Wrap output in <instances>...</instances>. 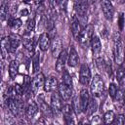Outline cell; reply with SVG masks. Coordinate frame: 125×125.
<instances>
[{
  "label": "cell",
  "mask_w": 125,
  "mask_h": 125,
  "mask_svg": "<svg viewBox=\"0 0 125 125\" xmlns=\"http://www.w3.org/2000/svg\"><path fill=\"white\" fill-rule=\"evenodd\" d=\"M113 54H114V61H115L116 63H118V65L124 62V59H125V47H124V41L120 37L114 40Z\"/></svg>",
  "instance_id": "obj_1"
},
{
  "label": "cell",
  "mask_w": 125,
  "mask_h": 125,
  "mask_svg": "<svg viewBox=\"0 0 125 125\" xmlns=\"http://www.w3.org/2000/svg\"><path fill=\"white\" fill-rule=\"evenodd\" d=\"M104 80L103 78L99 75V74H96L93 78H92V81H91V86H90V89H91V92H92V95L94 97H99L102 95L103 91H104Z\"/></svg>",
  "instance_id": "obj_2"
},
{
  "label": "cell",
  "mask_w": 125,
  "mask_h": 125,
  "mask_svg": "<svg viewBox=\"0 0 125 125\" xmlns=\"http://www.w3.org/2000/svg\"><path fill=\"white\" fill-rule=\"evenodd\" d=\"M94 36V25L93 24H88L85 28H83V30L81 31L79 38H78V42L85 47L89 41H91L92 37Z\"/></svg>",
  "instance_id": "obj_3"
},
{
  "label": "cell",
  "mask_w": 125,
  "mask_h": 125,
  "mask_svg": "<svg viewBox=\"0 0 125 125\" xmlns=\"http://www.w3.org/2000/svg\"><path fill=\"white\" fill-rule=\"evenodd\" d=\"M92 81V74H91V70L89 68V66L86 63H83L80 66V70H79V82L82 85H88L90 84Z\"/></svg>",
  "instance_id": "obj_4"
},
{
  "label": "cell",
  "mask_w": 125,
  "mask_h": 125,
  "mask_svg": "<svg viewBox=\"0 0 125 125\" xmlns=\"http://www.w3.org/2000/svg\"><path fill=\"white\" fill-rule=\"evenodd\" d=\"M45 76L42 72H38L37 74H35L33 76V78L31 79V83H30V92L35 94L37 93V91L42 87L44 86V83H45Z\"/></svg>",
  "instance_id": "obj_5"
},
{
  "label": "cell",
  "mask_w": 125,
  "mask_h": 125,
  "mask_svg": "<svg viewBox=\"0 0 125 125\" xmlns=\"http://www.w3.org/2000/svg\"><path fill=\"white\" fill-rule=\"evenodd\" d=\"M90 99L91 98H90L89 91L87 89L81 90V92L79 94V100H78V106H79L80 111L86 112V109H87L88 104L90 102Z\"/></svg>",
  "instance_id": "obj_6"
},
{
  "label": "cell",
  "mask_w": 125,
  "mask_h": 125,
  "mask_svg": "<svg viewBox=\"0 0 125 125\" xmlns=\"http://www.w3.org/2000/svg\"><path fill=\"white\" fill-rule=\"evenodd\" d=\"M37 101H38V104H39V108L41 110V112L43 113V115H45L46 117H52L53 116V109L51 107V105H49L45 100H44V95L43 94H39L38 98H37Z\"/></svg>",
  "instance_id": "obj_7"
},
{
  "label": "cell",
  "mask_w": 125,
  "mask_h": 125,
  "mask_svg": "<svg viewBox=\"0 0 125 125\" xmlns=\"http://www.w3.org/2000/svg\"><path fill=\"white\" fill-rule=\"evenodd\" d=\"M101 7H102V11L104 13V18L107 21H112L113 16H114V8L111 2L107 0H104L101 3Z\"/></svg>",
  "instance_id": "obj_8"
},
{
  "label": "cell",
  "mask_w": 125,
  "mask_h": 125,
  "mask_svg": "<svg viewBox=\"0 0 125 125\" xmlns=\"http://www.w3.org/2000/svg\"><path fill=\"white\" fill-rule=\"evenodd\" d=\"M67 59H68V52L67 50L63 49L59 55V57L57 58V62H56L55 67L58 72H62L64 70V65L67 62Z\"/></svg>",
  "instance_id": "obj_9"
},
{
  "label": "cell",
  "mask_w": 125,
  "mask_h": 125,
  "mask_svg": "<svg viewBox=\"0 0 125 125\" xmlns=\"http://www.w3.org/2000/svg\"><path fill=\"white\" fill-rule=\"evenodd\" d=\"M70 29L72 32V35L74 37V39L78 40L79 35L81 33V31L83 30V27L80 23V21L78 20V18L76 16H73L71 18V21H70Z\"/></svg>",
  "instance_id": "obj_10"
},
{
  "label": "cell",
  "mask_w": 125,
  "mask_h": 125,
  "mask_svg": "<svg viewBox=\"0 0 125 125\" xmlns=\"http://www.w3.org/2000/svg\"><path fill=\"white\" fill-rule=\"evenodd\" d=\"M58 91H59V95L61 96L62 101H69L70 100V98L72 96V87L62 82L61 84H59Z\"/></svg>",
  "instance_id": "obj_11"
},
{
  "label": "cell",
  "mask_w": 125,
  "mask_h": 125,
  "mask_svg": "<svg viewBox=\"0 0 125 125\" xmlns=\"http://www.w3.org/2000/svg\"><path fill=\"white\" fill-rule=\"evenodd\" d=\"M62 99L59 95V93H53L51 95V107L54 112H60L62 111Z\"/></svg>",
  "instance_id": "obj_12"
},
{
  "label": "cell",
  "mask_w": 125,
  "mask_h": 125,
  "mask_svg": "<svg viewBox=\"0 0 125 125\" xmlns=\"http://www.w3.org/2000/svg\"><path fill=\"white\" fill-rule=\"evenodd\" d=\"M44 90L45 92H53L55 91L58 87H59V82H58V78L54 75H50L45 79V83H44Z\"/></svg>",
  "instance_id": "obj_13"
},
{
  "label": "cell",
  "mask_w": 125,
  "mask_h": 125,
  "mask_svg": "<svg viewBox=\"0 0 125 125\" xmlns=\"http://www.w3.org/2000/svg\"><path fill=\"white\" fill-rule=\"evenodd\" d=\"M39 48L41 51H47L51 46V38L47 32H43L40 34L38 39Z\"/></svg>",
  "instance_id": "obj_14"
},
{
  "label": "cell",
  "mask_w": 125,
  "mask_h": 125,
  "mask_svg": "<svg viewBox=\"0 0 125 125\" xmlns=\"http://www.w3.org/2000/svg\"><path fill=\"white\" fill-rule=\"evenodd\" d=\"M51 51L54 57H59V55L61 54V52L62 51V41L59 37H55L53 38L52 42H51Z\"/></svg>",
  "instance_id": "obj_15"
},
{
  "label": "cell",
  "mask_w": 125,
  "mask_h": 125,
  "mask_svg": "<svg viewBox=\"0 0 125 125\" xmlns=\"http://www.w3.org/2000/svg\"><path fill=\"white\" fill-rule=\"evenodd\" d=\"M74 9L78 17L84 18L87 14V9H88V3L86 1H78L74 3Z\"/></svg>",
  "instance_id": "obj_16"
},
{
  "label": "cell",
  "mask_w": 125,
  "mask_h": 125,
  "mask_svg": "<svg viewBox=\"0 0 125 125\" xmlns=\"http://www.w3.org/2000/svg\"><path fill=\"white\" fill-rule=\"evenodd\" d=\"M79 62V57H78V53L75 50V48L73 46H70V51L68 53V59H67V63L69 66H76L77 63Z\"/></svg>",
  "instance_id": "obj_17"
},
{
  "label": "cell",
  "mask_w": 125,
  "mask_h": 125,
  "mask_svg": "<svg viewBox=\"0 0 125 125\" xmlns=\"http://www.w3.org/2000/svg\"><path fill=\"white\" fill-rule=\"evenodd\" d=\"M91 43V48H92V52L94 55H99L102 51V42L99 36L94 35L90 41Z\"/></svg>",
  "instance_id": "obj_18"
},
{
  "label": "cell",
  "mask_w": 125,
  "mask_h": 125,
  "mask_svg": "<svg viewBox=\"0 0 125 125\" xmlns=\"http://www.w3.org/2000/svg\"><path fill=\"white\" fill-rule=\"evenodd\" d=\"M9 41H10V52L15 53L16 50L19 48L20 43H21V38L18 34L12 33L9 35Z\"/></svg>",
  "instance_id": "obj_19"
},
{
  "label": "cell",
  "mask_w": 125,
  "mask_h": 125,
  "mask_svg": "<svg viewBox=\"0 0 125 125\" xmlns=\"http://www.w3.org/2000/svg\"><path fill=\"white\" fill-rule=\"evenodd\" d=\"M37 112H38V105L35 102L31 101L25 108V115L28 119H32Z\"/></svg>",
  "instance_id": "obj_20"
},
{
  "label": "cell",
  "mask_w": 125,
  "mask_h": 125,
  "mask_svg": "<svg viewBox=\"0 0 125 125\" xmlns=\"http://www.w3.org/2000/svg\"><path fill=\"white\" fill-rule=\"evenodd\" d=\"M19 67H20V63L17 60H12L9 63V76L12 79H15L18 76L19 73Z\"/></svg>",
  "instance_id": "obj_21"
},
{
  "label": "cell",
  "mask_w": 125,
  "mask_h": 125,
  "mask_svg": "<svg viewBox=\"0 0 125 125\" xmlns=\"http://www.w3.org/2000/svg\"><path fill=\"white\" fill-rule=\"evenodd\" d=\"M97 109H98V103H97V100L93 97L90 99V102H89L87 109H86V113L88 115H92V114H94V112Z\"/></svg>",
  "instance_id": "obj_22"
},
{
  "label": "cell",
  "mask_w": 125,
  "mask_h": 125,
  "mask_svg": "<svg viewBox=\"0 0 125 125\" xmlns=\"http://www.w3.org/2000/svg\"><path fill=\"white\" fill-rule=\"evenodd\" d=\"M9 13V4L6 1H1L0 2V18L2 21H4Z\"/></svg>",
  "instance_id": "obj_23"
},
{
  "label": "cell",
  "mask_w": 125,
  "mask_h": 125,
  "mask_svg": "<svg viewBox=\"0 0 125 125\" xmlns=\"http://www.w3.org/2000/svg\"><path fill=\"white\" fill-rule=\"evenodd\" d=\"M62 112L63 117H74V112H73V107L72 105L65 104L62 107Z\"/></svg>",
  "instance_id": "obj_24"
},
{
  "label": "cell",
  "mask_w": 125,
  "mask_h": 125,
  "mask_svg": "<svg viewBox=\"0 0 125 125\" xmlns=\"http://www.w3.org/2000/svg\"><path fill=\"white\" fill-rule=\"evenodd\" d=\"M21 20L20 18H13V17H10L8 19V24L9 26H11L12 28L14 29H18L19 27L21 26Z\"/></svg>",
  "instance_id": "obj_25"
},
{
  "label": "cell",
  "mask_w": 125,
  "mask_h": 125,
  "mask_svg": "<svg viewBox=\"0 0 125 125\" xmlns=\"http://www.w3.org/2000/svg\"><path fill=\"white\" fill-rule=\"evenodd\" d=\"M22 45H23V47L28 52H32L33 51V48H34V41L30 37H23V39H22Z\"/></svg>",
  "instance_id": "obj_26"
},
{
  "label": "cell",
  "mask_w": 125,
  "mask_h": 125,
  "mask_svg": "<svg viewBox=\"0 0 125 125\" xmlns=\"http://www.w3.org/2000/svg\"><path fill=\"white\" fill-rule=\"evenodd\" d=\"M114 118H115L114 111H112V110H107V111L104 113V123L105 125L112 124Z\"/></svg>",
  "instance_id": "obj_27"
},
{
  "label": "cell",
  "mask_w": 125,
  "mask_h": 125,
  "mask_svg": "<svg viewBox=\"0 0 125 125\" xmlns=\"http://www.w3.org/2000/svg\"><path fill=\"white\" fill-rule=\"evenodd\" d=\"M125 77V62L118 65L116 69V79L118 81H121Z\"/></svg>",
  "instance_id": "obj_28"
},
{
  "label": "cell",
  "mask_w": 125,
  "mask_h": 125,
  "mask_svg": "<svg viewBox=\"0 0 125 125\" xmlns=\"http://www.w3.org/2000/svg\"><path fill=\"white\" fill-rule=\"evenodd\" d=\"M32 68L34 72H38L40 69V55L36 53L32 58Z\"/></svg>",
  "instance_id": "obj_29"
},
{
  "label": "cell",
  "mask_w": 125,
  "mask_h": 125,
  "mask_svg": "<svg viewBox=\"0 0 125 125\" xmlns=\"http://www.w3.org/2000/svg\"><path fill=\"white\" fill-rule=\"evenodd\" d=\"M62 77V83H64V84L72 87V79H71V76H70V74L68 73L67 70H65V69L63 70Z\"/></svg>",
  "instance_id": "obj_30"
},
{
  "label": "cell",
  "mask_w": 125,
  "mask_h": 125,
  "mask_svg": "<svg viewBox=\"0 0 125 125\" xmlns=\"http://www.w3.org/2000/svg\"><path fill=\"white\" fill-rule=\"evenodd\" d=\"M125 124V115L124 114H118L115 116L112 125H124Z\"/></svg>",
  "instance_id": "obj_31"
},
{
  "label": "cell",
  "mask_w": 125,
  "mask_h": 125,
  "mask_svg": "<svg viewBox=\"0 0 125 125\" xmlns=\"http://www.w3.org/2000/svg\"><path fill=\"white\" fill-rule=\"evenodd\" d=\"M117 91H118V88H117V86L114 84V83H110L109 84V87H108V94H109V96L114 100V98H115V96H116V94H117Z\"/></svg>",
  "instance_id": "obj_32"
},
{
  "label": "cell",
  "mask_w": 125,
  "mask_h": 125,
  "mask_svg": "<svg viewBox=\"0 0 125 125\" xmlns=\"http://www.w3.org/2000/svg\"><path fill=\"white\" fill-rule=\"evenodd\" d=\"M35 24H36V22H35V19L34 18L28 20V21L26 23V32L27 33H31V31H33L34 28H35Z\"/></svg>",
  "instance_id": "obj_33"
},
{
  "label": "cell",
  "mask_w": 125,
  "mask_h": 125,
  "mask_svg": "<svg viewBox=\"0 0 125 125\" xmlns=\"http://www.w3.org/2000/svg\"><path fill=\"white\" fill-rule=\"evenodd\" d=\"M96 64H97V67L100 70L105 69V62L102 57H97L96 58Z\"/></svg>",
  "instance_id": "obj_34"
},
{
  "label": "cell",
  "mask_w": 125,
  "mask_h": 125,
  "mask_svg": "<svg viewBox=\"0 0 125 125\" xmlns=\"http://www.w3.org/2000/svg\"><path fill=\"white\" fill-rule=\"evenodd\" d=\"M14 87H15V91H16L18 97H21V95H23L24 92H23V86L22 85H21L20 83H16L14 85Z\"/></svg>",
  "instance_id": "obj_35"
},
{
  "label": "cell",
  "mask_w": 125,
  "mask_h": 125,
  "mask_svg": "<svg viewBox=\"0 0 125 125\" xmlns=\"http://www.w3.org/2000/svg\"><path fill=\"white\" fill-rule=\"evenodd\" d=\"M117 23H118V27H119V29H120V30H122V29H123V26H124V23H125L124 13H120V14H119Z\"/></svg>",
  "instance_id": "obj_36"
},
{
  "label": "cell",
  "mask_w": 125,
  "mask_h": 125,
  "mask_svg": "<svg viewBox=\"0 0 125 125\" xmlns=\"http://www.w3.org/2000/svg\"><path fill=\"white\" fill-rule=\"evenodd\" d=\"M102 123H103V121H102V119H101L100 116L96 115V116H94V117L92 118L91 125H102Z\"/></svg>",
  "instance_id": "obj_37"
},
{
  "label": "cell",
  "mask_w": 125,
  "mask_h": 125,
  "mask_svg": "<svg viewBox=\"0 0 125 125\" xmlns=\"http://www.w3.org/2000/svg\"><path fill=\"white\" fill-rule=\"evenodd\" d=\"M4 120H5L6 125H15V121H14L13 117H11V116H9V115H5Z\"/></svg>",
  "instance_id": "obj_38"
},
{
  "label": "cell",
  "mask_w": 125,
  "mask_h": 125,
  "mask_svg": "<svg viewBox=\"0 0 125 125\" xmlns=\"http://www.w3.org/2000/svg\"><path fill=\"white\" fill-rule=\"evenodd\" d=\"M22 15H23V16H27V15H28V11H27L25 8H23V9L21 11V16H22Z\"/></svg>",
  "instance_id": "obj_39"
},
{
  "label": "cell",
  "mask_w": 125,
  "mask_h": 125,
  "mask_svg": "<svg viewBox=\"0 0 125 125\" xmlns=\"http://www.w3.org/2000/svg\"><path fill=\"white\" fill-rule=\"evenodd\" d=\"M123 92H124V102H123V106H124V108H125V87H124Z\"/></svg>",
  "instance_id": "obj_40"
},
{
  "label": "cell",
  "mask_w": 125,
  "mask_h": 125,
  "mask_svg": "<svg viewBox=\"0 0 125 125\" xmlns=\"http://www.w3.org/2000/svg\"><path fill=\"white\" fill-rule=\"evenodd\" d=\"M80 125H90L89 123H86V122H84V123H80Z\"/></svg>",
  "instance_id": "obj_41"
}]
</instances>
